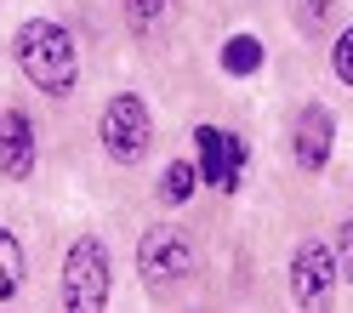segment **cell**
I'll return each instance as SVG.
<instances>
[{
	"label": "cell",
	"mask_w": 353,
	"mask_h": 313,
	"mask_svg": "<svg viewBox=\"0 0 353 313\" xmlns=\"http://www.w3.org/2000/svg\"><path fill=\"white\" fill-rule=\"evenodd\" d=\"M12 57H17V69H23V80L34 92H46V97H69L74 80H80V46H74V34L63 23H52V17H29V23L17 29V40H12Z\"/></svg>",
	"instance_id": "cell-1"
},
{
	"label": "cell",
	"mask_w": 353,
	"mask_h": 313,
	"mask_svg": "<svg viewBox=\"0 0 353 313\" xmlns=\"http://www.w3.org/2000/svg\"><path fill=\"white\" fill-rule=\"evenodd\" d=\"M108 285H114V267H108L103 239L80 234L69 251H63V307L74 313H97L108 302Z\"/></svg>",
	"instance_id": "cell-2"
},
{
	"label": "cell",
	"mask_w": 353,
	"mask_h": 313,
	"mask_svg": "<svg viewBox=\"0 0 353 313\" xmlns=\"http://www.w3.org/2000/svg\"><path fill=\"white\" fill-rule=\"evenodd\" d=\"M97 137H103V154H108L114 165H137L143 154H148V143H154L148 103H143V97H131V92L108 97L103 120H97Z\"/></svg>",
	"instance_id": "cell-3"
},
{
	"label": "cell",
	"mask_w": 353,
	"mask_h": 313,
	"mask_svg": "<svg viewBox=\"0 0 353 313\" xmlns=\"http://www.w3.org/2000/svg\"><path fill=\"white\" fill-rule=\"evenodd\" d=\"M137 274L148 290H176L188 274H194V245L183 228H171V222H160V228H148L143 245H137Z\"/></svg>",
	"instance_id": "cell-4"
},
{
	"label": "cell",
	"mask_w": 353,
	"mask_h": 313,
	"mask_svg": "<svg viewBox=\"0 0 353 313\" xmlns=\"http://www.w3.org/2000/svg\"><path fill=\"white\" fill-rule=\"evenodd\" d=\"M194 148H200V183H211L216 194H234L245 183V143L228 125H200Z\"/></svg>",
	"instance_id": "cell-5"
},
{
	"label": "cell",
	"mask_w": 353,
	"mask_h": 313,
	"mask_svg": "<svg viewBox=\"0 0 353 313\" xmlns=\"http://www.w3.org/2000/svg\"><path fill=\"white\" fill-rule=\"evenodd\" d=\"M330 285H336V256H330V245L302 239L291 251V296L302 307H325L330 302Z\"/></svg>",
	"instance_id": "cell-6"
},
{
	"label": "cell",
	"mask_w": 353,
	"mask_h": 313,
	"mask_svg": "<svg viewBox=\"0 0 353 313\" xmlns=\"http://www.w3.org/2000/svg\"><path fill=\"white\" fill-rule=\"evenodd\" d=\"M330 143H336V120H330V108L307 103L302 114H296V125H291V160H296V171L319 176L330 165Z\"/></svg>",
	"instance_id": "cell-7"
},
{
	"label": "cell",
	"mask_w": 353,
	"mask_h": 313,
	"mask_svg": "<svg viewBox=\"0 0 353 313\" xmlns=\"http://www.w3.org/2000/svg\"><path fill=\"white\" fill-rule=\"evenodd\" d=\"M40 160V143H34V125L29 114H17V108H0V176H12V183H23Z\"/></svg>",
	"instance_id": "cell-8"
},
{
	"label": "cell",
	"mask_w": 353,
	"mask_h": 313,
	"mask_svg": "<svg viewBox=\"0 0 353 313\" xmlns=\"http://www.w3.org/2000/svg\"><path fill=\"white\" fill-rule=\"evenodd\" d=\"M262 57H268V52H262V40H256V34H234L228 46H223V69H228L234 80H245V74L262 69Z\"/></svg>",
	"instance_id": "cell-9"
},
{
	"label": "cell",
	"mask_w": 353,
	"mask_h": 313,
	"mask_svg": "<svg viewBox=\"0 0 353 313\" xmlns=\"http://www.w3.org/2000/svg\"><path fill=\"white\" fill-rule=\"evenodd\" d=\"M194 183H200V160H171L160 171V199L165 205H183V199L194 194Z\"/></svg>",
	"instance_id": "cell-10"
},
{
	"label": "cell",
	"mask_w": 353,
	"mask_h": 313,
	"mask_svg": "<svg viewBox=\"0 0 353 313\" xmlns=\"http://www.w3.org/2000/svg\"><path fill=\"white\" fill-rule=\"evenodd\" d=\"M23 290V245L0 228V302H12Z\"/></svg>",
	"instance_id": "cell-11"
},
{
	"label": "cell",
	"mask_w": 353,
	"mask_h": 313,
	"mask_svg": "<svg viewBox=\"0 0 353 313\" xmlns=\"http://www.w3.org/2000/svg\"><path fill=\"white\" fill-rule=\"evenodd\" d=\"M120 6H125V23L137 29V34H148V29L171 12V0H120Z\"/></svg>",
	"instance_id": "cell-12"
},
{
	"label": "cell",
	"mask_w": 353,
	"mask_h": 313,
	"mask_svg": "<svg viewBox=\"0 0 353 313\" xmlns=\"http://www.w3.org/2000/svg\"><path fill=\"white\" fill-rule=\"evenodd\" d=\"M330 69H336L342 85H353V29L336 34V46H330Z\"/></svg>",
	"instance_id": "cell-13"
},
{
	"label": "cell",
	"mask_w": 353,
	"mask_h": 313,
	"mask_svg": "<svg viewBox=\"0 0 353 313\" xmlns=\"http://www.w3.org/2000/svg\"><path fill=\"white\" fill-rule=\"evenodd\" d=\"M336 267H342V274L353 279V216H347L342 228H336Z\"/></svg>",
	"instance_id": "cell-14"
},
{
	"label": "cell",
	"mask_w": 353,
	"mask_h": 313,
	"mask_svg": "<svg viewBox=\"0 0 353 313\" xmlns=\"http://www.w3.org/2000/svg\"><path fill=\"white\" fill-rule=\"evenodd\" d=\"M325 12H330V0H302V6H296L302 29H319V23H325Z\"/></svg>",
	"instance_id": "cell-15"
}]
</instances>
